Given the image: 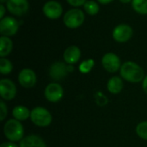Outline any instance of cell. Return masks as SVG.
<instances>
[{
	"instance_id": "1",
	"label": "cell",
	"mask_w": 147,
	"mask_h": 147,
	"mask_svg": "<svg viewBox=\"0 0 147 147\" xmlns=\"http://www.w3.org/2000/svg\"><path fill=\"white\" fill-rule=\"evenodd\" d=\"M120 73L124 80L130 83H139L145 78L143 69L137 63L133 61H127L122 64Z\"/></svg>"
},
{
	"instance_id": "2",
	"label": "cell",
	"mask_w": 147,
	"mask_h": 147,
	"mask_svg": "<svg viewBox=\"0 0 147 147\" xmlns=\"http://www.w3.org/2000/svg\"><path fill=\"white\" fill-rule=\"evenodd\" d=\"M4 136L12 142L21 141L23 139L24 129L21 121L16 119L7 121L3 127Z\"/></svg>"
},
{
	"instance_id": "3",
	"label": "cell",
	"mask_w": 147,
	"mask_h": 147,
	"mask_svg": "<svg viewBox=\"0 0 147 147\" xmlns=\"http://www.w3.org/2000/svg\"><path fill=\"white\" fill-rule=\"evenodd\" d=\"M30 119L35 126L40 127H46L51 124L53 117L47 109L43 107H36L31 110Z\"/></svg>"
},
{
	"instance_id": "4",
	"label": "cell",
	"mask_w": 147,
	"mask_h": 147,
	"mask_svg": "<svg viewBox=\"0 0 147 147\" xmlns=\"http://www.w3.org/2000/svg\"><path fill=\"white\" fill-rule=\"evenodd\" d=\"M84 13L81 9L74 8L65 13L63 22L67 28L74 29L79 28L84 23Z\"/></svg>"
},
{
	"instance_id": "5",
	"label": "cell",
	"mask_w": 147,
	"mask_h": 147,
	"mask_svg": "<svg viewBox=\"0 0 147 147\" xmlns=\"http://www.w3.org/2000/svg\"><path fill=\"white\" fill-rule=\"evenodd\" d=\"M19 23L14 17L6 16L0 20V33L2 36H13L17 33Z\"/></svg>"
},
{
	"instance_id": "6",
	"label": "cell",
	"mask_w": 147,
	"mask_h": 147,
	"mask_svg": "<svg viewBox=\"0 0 147 147\" xmlns=\"http://www.w3.org/2000/svg\"><path fill=\"white\" fill-rule=\"evenodd\" d=\"M44 96L48 102H58L64 96V90L59 84L51 83L45 88Z\"/></svg>"
},
{
	"instance_id": "7",
	"label": "cell",
	"mask_w": 147,
	"mask_h": 147,
	"mask_svg": "<svg viewBox=\"0 0 147 147\" xmlns=\"http://www.w3.org/2000/svg\"><path fill=\"white\" fill-rule=\"evenodd\" d=\"M102 65L103 68L110 73L118 71L121 67L120 58L114 53H108L104 54L102 59Z\"/></svg>"
},
{
	"instance_id": "8",
	"label": "cell",
	"mask_w": 147,
	"mask_h": 147,
	"mask_svg": "<svg viewBox=\"0 0 147 147\" xmlns=\"http://www.w3.org/2000/svg\"><path fill=\"white\" fill-rule=\"evenodd\" d=\"M133 28L127 24H120L113 30V38L119 43H125L128 41L133 36Z\"/></svg>"
},
{
	"instance_id": "9",
	"label": "cell",
	"mask_w": 147,
	"mask_h": 147,
	"mask_svg": "<svg viewBox=\"0 0 147 147\" xmlns=\"http://www.w3.org/2000/svg\"><path fill=\"white\" fill-rule=\"evenodd\" d=\"M16 95V87L13 81L8 78L0 80V96L4 101H11Z\"/></svg>"
},
{
	"instance_id": "10",
	"label": "cell",
	"mask_w": 147,
	"mask_h": 147,
	"mask_svg": "<svg viewBox=\"0 0 147 147\" xmlns=\"http://www.w3.org/2000/svg\"><path fill=\"white\" fill-rule=\"evenodd\" d=\"M28 0H8L6 3V8L14 16H21L27 13L28 10Z\"/></svg>"
},
{
	"instance_id": "11",
	"label": "cell",
	"mask_w": 147,
	"mask_h": 147,
	"mask_svg": "<svg viewBox=\"0 0 147 147\" xmlns=\"http://www.w3.org/2000/svg\"><path fill=\"white\" fill-rule=\"evenodd\" d=\"M43 13L44 15L52 20L58 19L61 16L63 13V8L62 5L54 0H50L47 1L44 5H43Z\"/></svg>"
},
{
	"instance_id": "12",
	"label": "cell",
	"mask_w": 147,
	"mask_h": 147,
	"mask_svg": "<svg viewBox=\"0 0 147 147\" xmlns=\"http://www.w3.org/2000/svg\"><path fill=\"white\" fill-rule=\"evenodd\" d=\"M36 80L35 72L29 68L22 69L18 74V82L23 88L29 89L34 87L36 84Z\"/></svg>"
},
{
	"instance_id": "13",
	"label": "cell",
	"mask_w": 147,
	"mask_h": 147,
	"mask_svg": "<svg viewBox=\"0 0 147 147\" xmlns=\"http://www.w3.org/2000/svg\"><path fill=\"white\" fill-rule=\"evenodd\" d=\"M68 71V65L63 62L57 61L51 65L49 68V76L54 81H60L66 77Z\"/></svg>"
},
{
	"instance_id": "14",
	"label": "cell",
	"mask_w": 147,
	"mask_h": 147,
	"mask_svg": "<svg viewBox=\"0 0 147 147\" xmlns=\"http://www.w3.org/2000/svg\"><path fill=\"white\" fill-rule=\"evenodd\" d=\"M64 60L68 65L76 64L81 57V51L77 46H70L64 52Z\"/></svg>"
},
{
	"instance_id": "15",
	"label": "cell",
	"mask_w": 147,
	"mask_h": 147,
	"mask_svg": "<svg viewBox=\"0 0 147 147\" xmlns=\"http://www.w3.org/2000/svg\"><path fill=\"white\" fill-rule=\"evenodd\" d=\"M19 147H47V145L40 136L30 134L20 141Z\"/></svg>"
},
{
	"instance_id": "16",
	"label": "cell",
	"mask_w": 147,
	"mask_h": 147,
	"mask_svg": "<svg viewBox=\"0 0 147 147\" xmlns=\"http://www.w3.org/2000/svg\"><path fill=\"white\" fill-rule=\"evenodd\" d=\"M124 84H123V81L120 77H113L111 78L107 84V88L108 90L114 95L119 94L121 92V90H123Z\"/></svg>"
},
{
	"instance_id": "17",
	"label": "cell",
	"mask_w": 147,
	"mask_h": 147,
	"mask_svg": "<svg viewBox=\"0 0 147 147\" xmlns=\"http://www.w3.org/2000/svg\"><path fill=\"white\" fill-rule=\"evenodd\" d=\"M31 111L29 109L22 105H17L12 110V115L14 116V119L19 121H24L28 117H30Z\"/></svg>"
},
{
	"instance_id": "18",
	"label": "cell",
	"mask_w": 147,
	"mask_h": 147,
	"mask_svg": "<svg viewBox=\"0 0 147 147\" xmlns=\"http://www.w3.org/2000/svg\"><path fill=\"white\" fill-rule=\"evenodd\" d=\"M13 49V42L9 37L2 36L0 37V57L4 58L8 56Z\"/></svg>"
},
{
	"instance_id": "19",
	"label": "cell",
	"mask_w": 147,
	"mask_h": 147,
	"mask_svg": "<svg viewBox=\"0 0 147 147\" xmlns=\"http://www.w3.org/2000/svg\"><path fill=\"white\" fill-rule=\"evenodd\" d=\"M132 7L137 13L147 15V0H133Z\"/></svg>"
},
{
	"instance_id": "20",
	"label": "cell",
	"mask_w": 147,
	"mask_h": 147,
	"mask_svg": "<svg viewBox=\"0 0 147 147\" xmlns=\"http://www.w3.org/2000/svg\"><path fill=\"white\" fill-rule=\"evenodd\" d=\"M84 11L90 16L96 15L100 10V7H99L98 3L93 0L86 1L85 3L84 4Z\"/></svg>"
},
{
	"instance_id": "21",
	"label": "cell",
	"mask_w": 147,
	"mask_h": 147,
	"mask_svg": "<svg viewBox=\"0 0 147 147\" xmlns=\"http://www.w3.org/2000/svg\"><path fill=\"white\" fill-rule=\"evenodd\" d=\"M12 70H13L12 63L6 58H1L0 59V72H1V74L8 75L12 71Z\"/></svg>"
},
{
	"instance_id": "22",
	"label": "cell",
	"mask_w": 147,
	"mask_h": 147,
	"mask_svg": "<svg viewBox=\"0 0 147 147\" xmlns=\"http://www.w3.org/2000/svg\"><path fill=\"white\" fill-rule=\"evenodd\" d=\"M94 65H95V61L94 59H86V60H84L80 65H79V71L81 73H84V74H86V73H89L92 68L94 67Z\"/></svg>"
},
{
	"instance_id": "23",
	"label": "cell",
	"mask_w": 147,
	"mask_h": 147,
	"mask_svg": "<svg viewBox=\"0 0 147 147\" xmlns=\"http://www.w3.org/2000/svg\"><path fill=\"white\" fill-rule=\"evenodd\" d=\"M135 131L140 138L147 140V121H142L140 124H138Z\"/></svg>"
},
{
	"instance_id": "24",
	"label": "cell",
	"mask_w": 147,
	"mask_h": 147,
	"mask_svg": "<svg viewBox=\"0 0 147 147\" xmlns=\"http://www.w3.org/2000/svg\"><path fill=\"white\" fill-rule=\"evenodd\" d=\"M8 115V109L5 104V102L2 100L0 102V121H3L5 120Z\"/></svg>"
},
{
	"instance_id": "25",
	"label": "cell",
	"mask_w": 147,
	"mask_h": 147,
	"mask_svg": "<svg viewBox=\"0 0 147 147\" xmlns=\"http://www.w3.org/2000/svg\"><path fill=\"white\" fill-rule=\"evenodd\" d=\"M66 1L70 5L77 8V7H80V6L84 5L87 0H66Z\"/></svg>"
},
{
	"instance_id": "26",
	"label": "cell",
	"mask_w": 147,
	"mask_h": 147,
	"mask_svg": "<svg viewBox=\"0 0 147 147\" xmlns=\"http://www.w3.org/2000/svg\"><path fill=\"white\" fill-rule=\"evenodd\" d=\"M0 147H19L16 144H15L14 142L12 141H9V142H4L3 144H1Z\"/></svg>"
},
{
	"instance_id": "27",
	"label": "cell",
	"mask_w": 147,
	"mask_h": 147,
	"mask_svg": "<svg viewBox=\"0 0 147 147\" xmlns=\"http://www.w3.org/2000/svg\"><path fill=\"white\" fill-rule=\"evenodd\" d=\"M5 10H6L5 6H4L3 4H1V5H0V18H1V19H3V18L4 17Z\"/></svg>"
},
{
	"instance_id": "28",
	"label": "cell",
	"mask_w": 147,
	"mask_h": 147,
	"mask_svg": "<svg viewBox=\"0 0 147 147\" xmlns=\"http://www.w3.org/2000/svg\"><path fill=\"white\" fill-rule=\"evenodd\" d=\"M142 88H143L144 91L147 94V75L145 77L144 80L142 81Z\"/></svg>"
},
{
	"instance_id": "29",
	"label": "cell",
	"mask_w": 147,
	"mask_h": 147,
	"mask_svg": "<svg viewBox=\"0 0 147 147\" xmlns=\"http://www.w3.org/2000/svg\"><path fill=\"white\" fill-rule=\"evenodd\" d=\"M97 1H98L100 3H102V4H108V3L113 2L114 0H97Z\"/></svg>"
},
{
	"instance_id": "30",
	"label": "cell",
	"mask_w": 147,
	"mask_h": 147,
	"mask_svg": "<svg viewBox=\"0 0 147 147\" xmlns=\"http://www.w3.org/2000/svg\"><path fill=\"white\" fill-rule=\"evenodd\" d=\"M119 1L121 2V3H128L132 2L133 0H119Z\"/></svg>"
},
{
	"instance_id": "31",
	"label": "cell",
	"mask_w": 147,
	"mask_h": 147,
	"mask_svg": "<svg viewBox=\"0 0 147 147\" xmlns=\"http://www.w3.org/2000/svg\"><path fill=\"white\" fill-rule=\"evenodd\" d=\"M7 1H8V0H0V2H1V4H3L4 3H7Z\"/></svg>"
}]
</instances>
